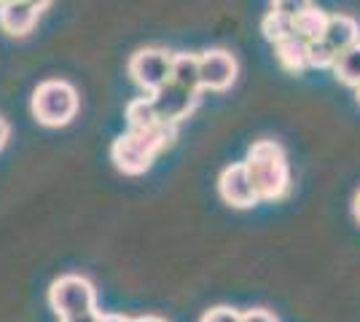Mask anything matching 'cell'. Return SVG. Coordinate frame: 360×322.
<instances>
[{"instance_id": "obj_13", "label": "cell", "mask_w": 360, "mask_h": 322, "mask_svg": "<svg viewBox=\"0 0 360 322\" xmlns=\"http://www.w3.org/2000/svg\"><path fill=\"white\" fill-rule=\"evenodd\" d=\"M274 48H277V60H280V65L288 67V70L301 73V70L312 67V65H309V43H304V41L296 38V35H290V38H285V41L274 43Z\"/></svg>"}, {"instance_id": "obj_9", "label": "cell", "mask_w": 360, "mask_h": 322, "mask_svg": "<svg viewBox=\"0 0 360 322\" xmlns=\"http://www.w3.org/2000/svg\"><path fill=\"white\" fill-rule=\"evenodd\" d=\"M41 11L32 8L27 0H6L0 3V30L11 38H25L35 30Z\"/></svg>"}, {"instance_id": "obj_20", "label": "cell", "mask_w": 360, "mask_h": 322, "mask_svg": "<svg viewBox=\"0 0 360 322\" xmlns=\"http://www.w3.org/2000/svg\"><path fill=\"white\" fill-rule=\"evenodd\" d=\"M242 322H277V317L266 311V309H253V311H245Z\"/></svg>"}, {"instance_id": "obj_4", "label": "cell", "mask_w": 360, "mask_h": 322, "mask_svg": "<svg viewBox=\"0 0 360 322\" xmlns=\"http://www.w3.org/2000/svg\"><path fill=\"white\" fill-rule=\"evenodd\" d=\"M94 285L86 276L65 274L51 282L49 288V304L57 311V317H68V314H81V311H91L94 309Z\"/></svg>"}, {"instance_id": "obj_17", "label": "cell", "mask_w": 360, "mask_h": 322, "mask_svg": "<svg viewBox=\"0 0 360 322\" xmlns=\"http://www.w3.org/2000/svg\"><path fill=\"white\" fill-rule=\"evenodd\" d=\"M336 57H339V54H336L326 41L309 43V65H312V67H333Z\"/></svg>"}, {"instance_id": "obj_15", "label": "cell", "mask_w": 360, "mask_h": 322, "mask_svg": "<svg viewBox=\"0 0 360 322\" xmlns=\"http://www.w3.org/2000/svg\"><path fill=\"white\" fill-rule=\"evenodd\" d=\"M261 32L266 35V41L280 43V41H285V38L293 35V19L277 14V11H269V14L264 16V22H261Z\"/></svg>"}, {"instance_id": "obj_22", "label": "cell", "mask_w": 360, "mask_h": 322, "mask_svg": "<svg viewBox=\"0 0 360 322\" xmlns=\"http://www.w3.org/2000/svg\"><path fill=\"white\" fill-rule=\"evenodd\" d=\"M8 135H11V129H8V123L0 119V151H3V145L8 142Z\"/></svg>"}, {"instance_id": "obj_10", "label": "cell", "mask_w": 360, "mask_h": 322, "mask_svg": "<svg viewBox=\"0 0 360 322\" xmlns=\"http://www.w3.org/2000/svg\"><path fill=\"white\" fill-rule=\"evenodd\" d=\"M323 41L328 43L336 54H342L347 48L358 46L360 43V27L352 16L347 14H333L328 19V27H326V35Z\"/></svg>"}, {"instance_id": "obj_26", "label": "cell", "mask_w": 360, "mask_h": 322, "mask_svg": "<svg viewBox=\"0 0 360 322\" xmlns=\"http://www.w3.org/2000/svg\"><path fill=\"white\" fill-rule=\"evenodd\" d=\"M132 322H165L162 317H137V320H132Z\"/></svg>"}, {"instance_id": "obj_18", "label": "cell", "mask_w": 360, "mask_h": 322, "mask_svg": "<svg viewBox=\"0 0 360 322\" xmlns=\"http://www.w3.org/2000/svg\"><path fill=\"white\" fill-rule=\"evenodd\" d=\"M307 8H312V0H271V11L288 16V19H296Z\"/></svg>"}, {"instance_id": "obj_23", "label": "cell", "mask_w": 360, "mask_h": 322, "mask_svg": "<svg viewBox=\"0 0 360 322\" xmlns=\"http://www.w3.org/2000/svg\"><path fill=\"white\" fill-rule=\"evenodd\" d=\"M100 322H132V320H127L121 314H100Z\"/></svg>"}, {"instance_id": "obj_24", "label": "cell", "mask_w": 360, "mask_h": 322, "mask_svg": "<svg viewBox=\"0 0 360 322\" xmlns=\"http://www.w3.org/2000/svg\"><path fill=\"white\" fill-rule=\"evenodd\" d=\"M27 3H30L32 8H38V11H44V8H49V3H51V0H27Z\"/></svg>"}, {"instance_id": "obj_1", "label": "cell", "mask_w": 360, "mask_h": 322, "mask_svg": "<svg viewBox=\"0 0 360 322\" xmlns=\"http://www.w3.org/2000/svg\"><path fill=\"white\" fill-rule=\"evenodd\" d=\"M175 137V126L169 123H153V126H129L113 140L110 159L124 175H143L148 172L153 159L165 151Z\"/></svg>"}, {"instance_id": "obj_7", "label": "cell", "mask_w": 360, "mask_h": 322, "mask_svg": "<svg viewBox=\"0 0 360 322\" xmlns=\"http://www.w3.org/2000/svg\"><path fill=\"white\" fill-rule=\"evenodd\" d=\"M199 76H202V89L226 92L237 81V60L224 48H210L199 57Z\"/></svg>"}, {"instance_id": "obj_28", "label": "cell", "mask_w": 360, "mask_h": 322, "mask_svg": "<svg viewBox=\"0 0 360 322\" xmlns=\"http://www.w3.org/2000/svg\"><path fill=\"white\" fill-rule=\"evenodd\" d=\"M0 3H6V0H0Z\"/></svg>"}, {"instance_id": "obj_6", "label": "cell", "mask_w": 360, "mask_h": 322, "mask_svg": "<svg viewBox=\"0 0 360 322\" xmlns=\"http://www.w3.org/2000/svg\"><path fill=\"white\" fill-rule=\"evenodd\" d=\"M196 94L199 92H191V89L180 86L175 81H167L165 86H159L156 92L150 94V102H153L159 121L175 126L178 121L188 119V113L196 107Z\"/></svg>"}, {"instance_id": "obj_19", "label": "cell", "mask_w": 360, "mask_h": 322, "mask_svg": "<svg viewBox=\"0 0 360 322\" xmlns=\"http://www.w3.org/2000/svg\"><path fill=\"white\" fill-rule=\"evenodd\" d=\"M202 322H242V314L237 309H229V307H215L210 311L202 314Z\"/></svg>"}, {"instance_id": "obj_14", "label": "cell", "mask_w": 360, "mask_h": 322, "mask_svg": "<svg viewBox=\"0 0 360 322\" xmlns=\"http://www.w3.org/2000/svg\"><path fill=\"white\" fill-rule=\"evenodd\" d=\"M333 76L347 86H358L360 83V43L342 51L333 62Z\"/></svg>"}, {"instance_id": "obj_21", "label": "cell", "mask_w": 360, "mask_h": 322, "mask_svg": "<svg viewBox=\"0 0 360 322\" xmlns=\"http://www.w3.org/2000/svg\"><path fill=\"white\" fill-rule=\"evenodd\" d=\"M60 322H100V314H97V309H91V311H81V314L60 317Z\"/></svg>"}, {"instance_id": "obj_25", "label": "cell", "mask_w": 360, "mask_h": 322, "mask_svg": "<svg viewBox=\"0 0 360 322\" xmlns=\"http://www.w3.org/2000/svg\"><path fill=\"white\" fill-rule=\"evenodd\" d=\"M352 213H355V217L360 220V191L355 194V201H352Z\"/></svg>"}, {"instance_id": "obj_2", "label": "cell", "mask_w": 360, "mask_h": 322, "mask_svg": "<svg viewBox=\"0 0 360 322\" xmlns=\"http://www.w3.org/2000/svg\"><path fill=\"white\" fill-rule=\"evenodd\" d=\"M248 175L253 180V188L258 199L274 201L283 199L290 188V164L280 142L274 140H258L250 145L245 159Z\"/></svg>"}, {"instance_id": "obj_12", "label": "cell", "mask_w": 360, "mask_h": 322, "mask_svg": "<svg viewBox=\"0 0 360 322\" xmlns=\"http://www.w3.org/2000/svg\"><path fill=\"white\" fill-rule=\"evenodd\" d=\"M328 19L330 16L320 8H307L304 14H299L293 19V35L301 38L304 43H315V41H323L326 35V27H328Z\"/></svg>"}, {"instance_id": "obj_16", "label": "cell", "mask_w": 360, "mask_h": 322, "mask_svg": "<svg viewBox=\"0 0 360 322\" xmlns=\"http://www.w3.org/2000/svg\"><path fill=\"white\" fill-rule=\"evenodd\" d=\"M127 121L129 126H153V123H162L156 110H153V102L150 97H140V100H132L127 105Z\"/></svg>"}, {"instance_id": "obj_5", "label": "cell", "mask_w": 360, "mask_h": 322, "mask_svg": "<svg viewBox=\"0 0 360 322\" xmlns=\"http://www.w3.org/2000/svg\"><path fill=\"white\" fill-rule=\"evenodd\" d=\"M169 65H172V54L165 48H140L129 60V76L135 78L137 86L153 94L169 81Z\"/></svg>"}, {"instance_id": "obj_8", "label": "cell", "mask_w": 360, "mask_h": 322, "mask_svg": "<svg viewBox=\"0 0 360 322\" xmlns=\"http://www.w3.org/2000/svg\"><path fill=\"white\" fill-rule=\"evenodd\" d=\"M218 191H221V199H224L226 204L240 207V210L253 207L255 201H261L253 188V180H250V175H248L245 161H242V164H231V167H226L224 172H221Z\"/></svg>"}, {"instance_id": "obj_3", "label": "cell", "mask_w": 360, "mask_h": 322, "mask_svg": "<svg viewBox=\"0 0 360 322\" xmlns=\"http://www.w3.org/2000/svg\"><path fill=\"white\" fill-rule=\"evenodd\" d=\"M32 116L44 126H68L78 113V92L68 81H44L32 92Z\"/></svg>"}, {"instance_id": "obj_11", "label": "cell", "mask_w": 360, "mask_h": 322, "mask_svg": "<svg viewBox=\"0 0 360 322\" xmlns=\"http://www.w3.org/2000/svg\"><path fill=\"white\" fill-rule=\"evenodd\" d=\"M169 81H175L180 86L199 92L202 89V76H199V57L196 54H172V65H169Z\"/></svg>"}, {"instance_id": "obj_27", "label": "cell", "mask_w": 360, "mask_h": 322, "mask_svg": "<svg viewBox=\"0 0 360 322\" xmlns=\"http://www.w3.org/2000/svg\"><path fill=\"white\" fill-rule=\"evenodd\" d=\"M355 97H358V102H360V83L355 86Z\"/></svg>"}]
</instances>
